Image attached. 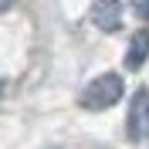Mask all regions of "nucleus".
Masks as SVG:
<instances>
[{
	"mask_svg": "<svg viewBox=\"0 0 149 149\" xmlns=\"http://www.w3.org/2000/svg\"><path fill=\"white\" fill-rule=\"evenodd\" d=\"M146 58H149V27H142V31H136L132 34V41H129V54H125V68H142L146 65Z\"/></svg>",
	"mask_w": 149,
	"mask_h": 149,
	"instance_id": "obj_4",
	"label": "nucleus"
},
{
	"mask_svg": "<svg viewBox=\"0 0 149 149\" xmlns=\"http://www.w3.org/2000/svg\"><path fill=\"white\" fill-rule=\"evenodd\" d=\"M92 20H95V27H98V31H119V24H122L119 0H95Z\"/></svg>",
	"mask_w": 149,
	"mask_h": 149,
	"instance_id": "obj_3",
	"label": "nucleus"
},
{
	"mask_svg": "<svg viewBox=\"0 0 149 149\" xmlns=\"http://www.w3.org/2000/svg\"><path fill=\"white\" fill-rule=\"evenodd\" d=\"M17 0H0V10H7V7H14Z\"/></svg>",
	"mask_w": 149,
	"mask_h": 149,
	"instance_id": "obj_5",
	"label": "nucleus"
},
{
	"mask_svg": "<svg viewBox=\"0 0 149 149\" xmlns=\"http://www.w3.org/2000/svg\"><path fill=\"white\" fill-rule=\"evenodd\" d=\"M139 10H142V17H149V0H146V3H142Z\"/></svg>",
	"mask_w": 149,
	"mask_h": 149,
	"instance_id": "obj_6",
	"label": "nucleus"
},
{
	"mask_svg": "<svg viewBox=\"0 0 149 149\" xmlns=\"http://www.w3.org/2000/svg\"><path fill=\"white\" fill-rule=\"evenodd\" d=\"M125 132L132 142L149 139V92H136L129 105V119H125Z\"/></svg>",
	"mask_w": 149,
	"mask_h": 149,
	"instance_id": "obj_2",
	"label": "nucleus"
},
{
	"mask_svg": "<svg viewBox=\"0 0 149 149\" xmlns=\"http://www.w3.org/2000/svg\"><path fill=\"white\" fill-rule=\"evenodd\" d=\"M122 92H125V85H122V78L115 71H105L98 74V78H92V81L85 85V92H81V105L85 109H109V105H115L122 98Z\"/></svg>",
	"mask_w": 149,
	"mask_h": 149,
	"instance_id": "obj_1",
	"label": "nucleus"
}]
</instances>
